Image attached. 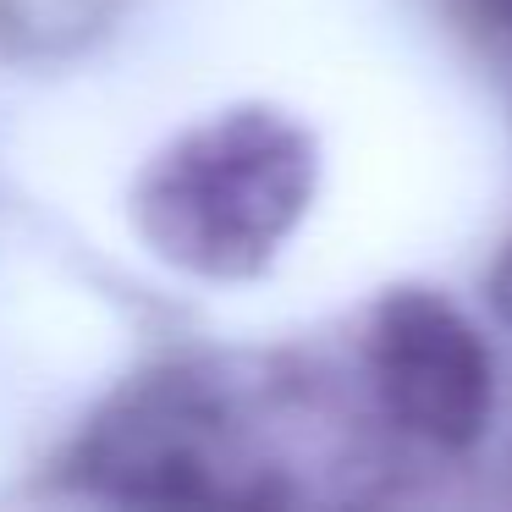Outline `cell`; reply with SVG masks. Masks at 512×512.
Returning a JSON list of instances; mask_svg holds the SVG:
<instances>
[{
	"label": "cell",
	"instance_id": "6da1fadb",
	"mask_svg": "<svg viewBox=\"0 0 512 512\" xmlns=\"http://www.w3.org/2000/svg\"><path fill=\"white\" fill-rule=\"evenodd\" d=\"M336 375L292 358H199L144 375L83 435L78 468L122 501L259 507L309 501L298 474L386 468L408 446L380 424L364 386L331 391ZM358 380V375H353Z\"/></svg>",
	"mask_w": 512,
	"mask_h": 512
},
{
	"label": "cell",
	"instance_id": "7a4b0ae2",
	"mask_svg": "<svg viewBox=\"0 0 512 512\" xmlns=\"http://www.w3.org/2000/svg\"><path fill=\"white\" fill-rule=\"evenodd\" d=\"M320 149L276 105H232L177 133L133 188V221L166 265L248 281L314 204Z\"/></svg>",
	"mask_w": 512,
	"mask_h": 512
},
{
	"label": "cell",
	"instance_id": "3957f363",
	"mask_svg": "<svg viewBox=\"0 0 512 512\" xmlns=\"http://www.w3.org/2000/svg\"><path fill=\"white\" fill-rule=\"evenodd\" d=\"M353 375L408 452L463 457L496 413L485 336L430 287H391L369 303L353 336Z\"/></svg>",
	"mask_w": 512,
	"mask_h": 512
},
{
	"label": "cell",
	"instance_id": "277c9868",
	"mask_svg": "<svg viewBox=\"0 0 512 512\" xmlns=\"http://www.w3.org/2000/svg\"><path fill=\"white\" fill-rule=\"evenodd\" d=\"M457 17L490 39H512V0H452Z\"/></svg>",
	"mask_w": 512,
	"mask_h": 512
},
{
	"label": "cell",
	"instance_id": "5b68a950",
	"mask_svg": "<svg viewBox=\"0 0 512 512\" xmlns=\"http://www.w3.org/2000/svg\"><path fill=\"white\" fill-rule=\"evenodd\" d=\"M485 292H490V309H496L501 320L512 325V243L501 248V259L490 265V281H485Z\"/></svg>",
	"mask_w": 512,
	"mask_h": 512
}]
</instances>
